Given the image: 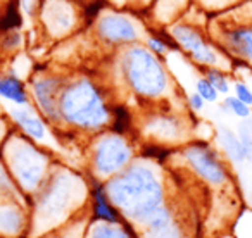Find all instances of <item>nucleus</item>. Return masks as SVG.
Returning <instances> with one entry per match:
<instances>
[{
  "mask_svg": "<svg viewBox=\"0 0 252 238\" xmlns=\"http://www.w3.org/2000/svg\"><path fill=\"white\" fill-rule=\"evenodd\" d=\"M158 168L151 159H135L105 179L109 199L128 223L144 226L152 214L166 206V185Z\"/></svg>",
  "mask_w": 252,
  "mask_h": 238,
  "instance_id": "obj_1",
  "label": "nucleus"
},
{
  "mask_svg": "<svg viewBox=\"0 0 252 238\" xmlns=\"http://www.w3.org/2000/svg\"><path fill=\"white\" fill-rule=\"evenodd\" d=\"M112 105L107 85L94 74H66L59 95L61 126L78 133L97 135L109 130Z\"/></svg>",
  "mask_w": 252,
  "mask_h": 238,
  "instance_id": "obj_2",
  "label": "nucleus"
},
{
  "mask_svg": "<svg viewBox=\"0 0 252 238\" xmlns=\"http://www.w3.org/2000/svg\"><path fill=\"white\" fill-rule=\"evenodd\" d=\"M114 66L121 85L142 104H161L171 95L175 83L164 59L144 42L116 50Z\"/></svg>",
  "mask_w": 252,
  "mask_h": 238,
  "instance_id": "obj_3",
  "label": "nucleus"
},
{
  "mask_svg": "<svg viewBox=\"0 0 252 238\" xmlns=\"http://www.w3.org/2000/svg\"><path fill=\"white\" fill-rule=\"evenodd\" d=\"M0 155L25 195H35L52 171V157L21 131H9L0 144Z\"/></svg>",
  "mask_w": 252,
  "mask_h": 238,
  "instance_id": "obj_4",
  "label": "nucleus"
},
{
  "mask_svg": "<svg viewBox=\"0 0 252 238\" xmlns=\"http://www.w3.org/2000/svg\"><path fill=\"white\" fill-rule=\"evenodd\" d=\"M135 154L137 149L131 137L114 133L111 130L100 131L94 135L88 150L90 176L105 181L131 164L135 161Z\"/></svg>",
  "mask_w": 252,
  "mask_h": 238,
  "instance_id": "obj_5",
  "label": "nucleus"
},
{
  "mask_svg": "<svg viewBox=\"0 0 252 238\" xmlns=\"http://www.w3.org/2000/svg\"><path fill=\"white\" fill-rule=\"evenodd\" d=\"M147 26L131 12L121 11L118 7H105L92 21V33L98 45L109 52L144 42L147 35Z\"/></svg>",
  "mask_w": 252,
  "mask_h": 238,
  "instance_id": "obj_6",
  "label": "nucleus"
},
{
  "mask_svg": "<svg viewBox=\"0 0 252 238\" xmlns=\"http://www.w3.org/2000/svg\"><path fill=\"white\" fill-rule=\"evenodd\" d=\"M166 30L178 45L180 52L185 54L195 66L204 69V67L213 66L226 67L233 64V60L211 38L209 33L195 23H190L187 19L180 18L166 26Z\"/></svg>",
  "mask_w": 252,
  "mask_h": 238,
  "instance_id": "obj_7",
  "label": "nucleus"
},
{
  "mask_svg": "<svg viewBox=\"0 0 252 238\" xmlns=\"http://www.w3.org/2000/svg\"><path fill=\"white\" fill-rule=\"evenodd\" d=\"M180 155L187 168L192 171V175L206 185L213 188H221L230 183L231 171L226 159L207 140L187 142L180 149Z\"/></svg>",
  "mask_w": 252,
  "mask_h": 238,
  "instance_id": "obj_8",
  "label": "nucleus"
},
{
  "mask_svg": "<svg viewBox=\"0 0 252 238\" xmlns=\"http://www.w3.org/2000/svg\"><path fill=\"white\" fill-rule=\"evenodd\" d=\"M36 18L43 35L54 42L73 36L87 23L78 0H42Z\"/></svg>",
  "mask_w": 252,
  "mask_h": 238,
  "instance_id": "obj_9",
  "label": "nucleus"
},
{
  "mask_svg": "<svg viewBox=\"0 0 252 238\" xmlns=\"http://www.w3.org/2000/svg\"><path fill=\"white\" fill-rule=\"evenodd\" d=\"M67 73H59L54 69L33 71L28 78V90L32 104L50 126H61L59 118V95L66 81Z\"/></svg>",
  "mask_w": 252,
  "mask_h": 238,
  "instance_id": "obj_10",
  "label": "nucleus"
},
{
  "mask_svg": "<svg viewBox=\"0 0 252 238\" xmlns=\"http://www.w3.org/2000/svg\"><path fill=\"white\" fill-rule=\"evenodd\" d=\"M209 35L233 62L252 67V21L220 18Z\"/></svg>",
  "mask_w": 252,
  "mask_h": 238,
  "instance_id": "obj_11",
  "label": "nucleus"
},
{
  "mask_svg": "<svg viewBox=\"0 0 252 238\" xmlns=\"http://www.w3.org/2000/svg\"><path fill=\"white\" fill-rule=\"evenodd\" d=\"M140 131L151 138L152 144L169 145L173 144H187V123L180 114L171 111H154L145 116Z\"/></svg>",
  "mask_w": 252,
  "mask_h": 238,
  "instance_id": "obj_12",
  "label": "nucleus"
},
{
  "mask_svg": "<svg viewBox=\"0 0 252 238\" xmlns=\"http://www.w3.org/2000/svg\"><path fill=\"white\" fill-rule=\"evenodd\" d=\"M9 118L12 119V123L16 124L18 131H21L25 137L35 140L36 144L45 142L49 123L35 107H32V104L14 105L12 109H9Z\"/></svg>",
  "mask_w": 252,
  "mask_h": 238,
  "instance_id": "obj_13",
  "label": "nucleus"
},
{
  "mask_svg": "<svg viewBox=\"0 0 252 238\" xmlns=\"http://www.w3.org/2000/svg\"><path fill=\"white\" fill-rule=\"evenodd\" d=\"M88 199H90L94 221H104V223H121L123 221V216L105 192V181L90 176V179H88Z\"/></svg>",
  "mask_w": 252,
  "mask_h": 238,
  "instance_id": "obj_14",
  "label": "nucleus"
},
{
  "mask_svg": "<svg viewBox=\"0 0 252 238\" xmlns=\"http://www.w3.org/2000/svg\"><path fill=\"white\" fill-rule=\"evenodd\" d=\"M144 237L145 238H185V231H183L175 210L169 206H162L144 224Z\"/></svg>",
  "mask_w": 252,
  "mask_h": 238,
  "instance_id": "obj_15",
  "label": "nucleus"
},
{
  "mask_svg": "<svg viewBox=\"0 0 252 238\" xmlns=\"http://www.w3.org/2000/svg\"><path fill=\"white\" fill-rule=\"evenodd\" d=\"M0 97L11 102L12 105L32 104L28 83L23 78H19L12 69L7 73H0Z\"/></svg>",
  "mask_w": 252,
  "mask_h": 238,
  "instance_id": "obj_16",
  "label": "nucleus"
},
{
  "mask_svg": "<svg viewBox=\"0 0 252 238\" xmlns=\"http://www.w3.org/2000/svg\"><path fill=\"white\" fill-rule=\"evenodd\" d=\"M216 142L221 154L224 155V159L228 162L237 166H242L247 162V155H245L244 145H242L237 131L230 130L228 126H220L216 130Z\"/></svg>",
  "mask_w": 252,
  "mask_h": 238,
  "instance_id": "obj_17",
  "label": "nucleus"
},
{
  "mask_svg": "<svg viewBox=\"0 0 252 238\" xmlns=\"http://www.w3.org/2000/svg\"><path fill=\"white\" fill-rule=\"evenodd\" d=\"M25 210L16 199H0V233L18 235L25 228Z\"/></svg>",
  "mask_w": 252,
  "mask_h": 238,
  "instance_id": "obj_18",
  "label": "nucleus"
},
{
  "mask_svg": "<svg viewBox=\"0 0 252 238\" xmlns=\"http://www.w3.org/2000/svg\"><path fill=\"white\" fill-rule=\"evenodd\" d=\"M135 230L131 223L123 219L121 223H104L95 221L88 231V238H133Z\"/></svg>",
  "mask_w": 252,
  "mask_h": 238,
  "instance_id": "obj_19",
  "label": "nucleus"
},
{
  "mask_svg": "<svg viewBox=\"0 0 252 238\" xmlns=\"http://www.w3.org/2000/svg\"><path fill=\"white\" fill-rule=\"evenodd\" d=\"M144 43L151 52H154L156 56L162 57L169 56L171 52H180L178 45L175 43V40L171 38V35L168 33V30H149L147 35L144 38Z\"/></svg>",
  "mask_w": 252,
  "mask_h": 238,
  "instance_id": "obj_20",
  "label": "nucleus"
},
{
  "mask_svg": "<svg viewBox=\"0 0 252 238\" xmlns=\"http://www.w3.org/2000/svg\"><path fill=\"white\" fill-rule=\"evenodd\" d=\"M135 118L133 112L130 111V107L126 104H114L112 105V119L109 124V130L119 135H128L130 137L133 131Z\"/></svg>",
  "mask_w": 252,
  "mask_h": 238,
  "instance_id": "obj_21",
  "label": "nucleus"
},
{
  "mask_svg": "<svg viewBox=\"0 0 252 238\" xmlns=\"http://www.w3.org/2000/svg\"><path fill=\"white\" fill-rule=\"evenodd\" d=\"M202 76H206L211 83L214 85L220 95H230L231 91V81H230V74L226 73L224 67H204L202 69Z\"/></svg>",
  "mask_w": 252,
  "mask_h": 238,
  "instance_id": "obj_22",
  "label": "nucleus"
},
{
  "mask_svg": "<svg viewBox=\"0 0 252 238\" xmlns=\"http://www.w3.org/2000/svg\"><path fill=\"white\" fill-rule=\"evenodd\" d=\"M18 193L25 195L18 186V183L14 181V178H12L2 155H0V199H18Z\"/></svg>",
  "mask_w": 252,
  "mask_h": 238,
  "instance_id": "obj_23",
  "label": "nucleus"
},
{
  "mask_svg": "<svg viewBox=\"0 0 252 238\" xmlns=\"http://www.w3.org/2000/svg\"><path fill=\"white\" fill-rule=\"evenodd\" d=\"M221 109L224 112H230L238 119H247L252 116V107L237 98L235 95H224V100L221 102Z\"/></svg>",
  "mask_w": 252,
  "mask_h": 238,
  "instance_id": "obj_24",
  "label": "nucleus"
},
{
  "mask_svg": "<svg viewBox=\"0 0 252 238\" xmlns=\"http://www.w3.org/2000/svg\"><path fill=\"white\" fill-rule=\"evenodd\" d=\"M237 135L244 145L247 162H252V118L240 119V124L237 128Z\"/></svg>",
  "mask_w": 252,
  "mask_h": 238,
  "instance_id": "obj_25",
  "label": "nucleus"
},
{
  "mask_svg": "<svg viewBox=\"0 0 252 238\" xmlns=\"http://www.w3.org/2000/svg\"><path fill=\"white\" fill-rule=\"evenodd\" d=\"M195 91L207 102V104H216L220 100V91L214 88V85L206 76H200L195 81Z\"/></svg>",
  "mask_w": 252,
  "mask_h": 238,
  "instance_id": "obj_26",
  "label": "nucleus"
},
{
  "mask_svg": "<svg viewBox=\"0 0 252 238\" xmlns=\"http://www.w3.org/2000/svg\"><path fill=\"white\" fill-rule=\"evenodd\" d=\"M21 45H23V33L19 30L5 31L2 35V40H0V50H4L7 54H14Z\"/></svg>",
  "mask_w": 252,
  "mask_h": 238,
  "instance_id": "obj_27",
  "label": "nucleus"
},
{
  "mask_svg": "<svg viewBox=\"0 0 252 238\" xmlns=\"http://www.w3.org/2000/svg\"><path fill=\"white\" fill-rule=\"evenodd\" d=\"M231 90H233L235 97L240 98L242 102H245V104L252 107V88H251V85L245 83V81H242V80H237L233 83V87H231Z\"/></svg>",
  "mask_w": 252,
  "mask_h": 238,
  "instance_id": "obj_28",
  "label": "nucleus"
},
{
  "mask_svg": "<svg viewBox=\"0 0 252 238\" xmlns=\"http://www.w3.org/2000/svg\"><path fill=\"white\" fill-rule=\"evenodd\" d=\"M206 104L207 102L204 100L197 91H193V93H190L189 97H187V105H189V109L193 112H200L204 107H206Z\"/></svg>",
  "mask_w": 252,
  "mask_h": 238,
  "instance_id": "obj_29",
  "label": "nucleus"
},
{
  "mask_svg": "<svg viewBox=\"0 0 252 238\" xmlns=\"http://www.w3.org/2000/svg\"><path fill=\"white\" fill-rule=\"evenodd\" d=\"M249 81H251V85H252V73L249 74Z\"/></svg>",
  "mask_w": 252,
  "mask_h": 238,
  "instance_id": "obj_30",
  "label": "nucleus"
}]
</instances>
